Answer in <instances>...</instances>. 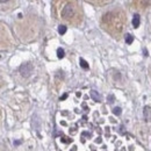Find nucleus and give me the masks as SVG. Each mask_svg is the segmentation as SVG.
Wrapping results in <instances>:
<instances>
[{
	"label": "nucleus",
	"instance_id": "9",
	"mask_svg": "<svg viewBox=\"0 0 151 151\" xmlns=\"http://www.w3.org/2000/svg\"><path fill=\"white\" fill-rule=\"evenodd\" d=\"M144 116L148 122H150V106H145L144 107Z\"/></svg>",
	"mask_w": 151,
	"mask_h": 151
},
{
	"label": "nucleus",
	"instance_id": "6",
	"mask_svg": "<svg viewBox=\"0 0 151 151\" xmlns=\"http://www.w3.org/2000/svg\"><path fill=\"white\" fill-rule=\"evenodd\" d=\"M86 3H90L94 6H106L109 3H112L113 0H85Z\"/></svg>",
	"mask_w": 151,
	"mask_h": 151
},
{
	"label": "nucleus",
	"instance_id": "15",
	"mask_svg": "<svg viewBox=\"0 0 151 151\" xmlns=\"http://www.w3.org/2000/svg\"><path fill=\"white\" fill-rule=\"evenodd\" d=\"M60 141L63 143H70V142H72V138H69V137H65V136H63V137L60 138Z\"/></svg>",
	"mask_w": 151,
	"mask_h": 151
},
{
	"label": "nucleus",
	"instance_id": "7",
	"mask_svg": "<svg viewBox=\"0 0 151 151\" xmlns=\"http://www.w3.org/2000/svg\"><path fill=\"white\" fill-rule=\"evenodd\" d=\"M90 94H91V98H92V99H93L95 102H100V101H101V96H100V94L98 93L96 91H91Z\"/></svg>",
	"mask_w": 151,
	"mask_h": 151
},
{
	"label": "nucleus",
	"instance_id": "20",
	"mask_svg": "<svg viewBox=\"0 0 151 151\" xmlns=\"http://www.w3.org/2000/svg\"><path fill=\"white\" fill-rule=\"evenodd\" d=\"M101 142H102L101 137H98V138H96V140H95V143H101Z\"/></svg>",
	"mask_w": 151,
	"mask_h": 151
},
{
	"label": "nucleus",
	"instance_id": "16",
	"mask_svg": "<svg viewBox=\"0 0 151 151\" xmlns=\"http://www.w3.org/2000/svg\"><path fill=\"white\" fill-rule=\"evenodd\" d=\"M12 3V0H0V5L4 6L6 5V4H11Z\"/></svg>",
	"mask_w": 151,
	"mask_h": 151
},
{
	"label": "nucleus",
	"instance_id": "1",
	"mask_svg": "<svg viewBox=\"0 0 151 151\" xmlns=\"http://www.w3.org/2000/svg\"><path fill=\"white\" fill-rule=\"evenodd\" d=\"M51 14L56 20L72 26H79L84 19L82 9L77 0H52Z\"/></svg>",
	"mask_w": 151,
	"mask_h": 151
},
{
	"label": "nucleus",
	"instance_id": "5",
	"mask_svg": "<svg viewBox=\"0 0 151 151\" xmlns=\"http://www.w3.org/2000/svg\"><path fill=\"white\" fill-rule=\"evenodd\" d=\"M135 8L140 12H144L150 6V0H134Z\"/></svg>",
	"mask_w": 151,
	"mask_h": 151
},
{
	"label": "nucleus",
	"instance_id": "8",
	"mask_svg": "<svg viewBox=\"0 0 151 151\" xmlns=\"http://www.w3.org/2000/svg\"><path fill=\"white\" fill-rule=\"evenodd\" d=\"M132 27L134 28L140 27V15H138V14H135L134 15V19H132Z\"/></svg>",
	"mask_w": 151,
	"mask_h": 151
},
{
	"label": "nucleus",
	"instance_id": "3",
	"mask_svg": "<svg viewBox=\"0 0 151 151\" xmlns=\"http://www.w3.org/2000/svg\"><path fill=\"white\" fill-rule=\"evenodd\" d=\"M14 40L9 28L0 22V49H8L13 45Z\"/></svg>",
	"mask_w": 151,
	"mask_h": 151
},
{
	"label": "nucleus",
	"instance_id": "22",
	"mask_svg": "<svg viewBox=\"0 0 151 151\" xmlns=\"http://www.w3.org/2000/svg\"><path fill=\"white\" fill-rule=\"evenodd\" d=\"M20 143H21V142H20V141H16V142H14V144H15V145H19Z\"/></svg>",
	"mask_w": 151,
	"mask_h": 151
},
{
	"label": "nucleus",
	"instance_id": "11",
	"mask_svg": "<svg viewBox=\"0 0 151 151\" xmlns=\"http://www.w3.org/2000/svg\"><path fill=\"white\" fill-rule=\"evenodd\" d=\"M58 33H59L60 35H64V34L66 33V26L65 25H60L59 27H58Z\"/></svg>",
	"mask_w": 151,
	"mask_h": 151
},
{
	"label": "nucleus",
	"instance_id": "2",
	"mask_svg": "<svg viewBox=\"0 0 151 151\" xmlns=\"http://www.w3.org/2000/svg\"><path fill=\"white\" fill-rule=\"evenodd\" d=\"M102 29L114 39H121L127 28V15L121 8H114L106 12L100 21Z\"/></svg>",
	"mask_w": 151,
	"mask_h": 151
},
{
	"label": "nucleus",
	"instance_id": "17",
	"mask_svg": "<svg viewBox=\"0 0 151 151\" xmlns=\"http://www.w3.org/2000/svg\"><path fill=\"white\" fill-rule=\"evenodd\" d=\"M108 102H109V104H113V102H114V95L110 94V95L108 96Z\"/></svg>",
	"mask_w": 151,
	"mask_h": 151
},
{
	"label": "nucleus",
	"instance_id": "23",
	"mask_svg": "<svg viewBox=\"0 0 151 151\" xmlns=\"http://www.w3.org/2000/svg\"><path fill=\"white\" fill-rule=\"evenodd\" d=\"M92 151H95V150H94V149H93V150H92Z\"/></svg>",
	"mask_w": 151,
	"mask_h": 151
},
{
	"label": "nucleus",
	"instance_id": "14",
	"mask_svg": "<svg viewBox=\"0 0 151 151\" xmlns=\"http://www.w3.org/2000/svg\"><path fill=\"white\" fill-rule=\"evenodd\" d=\"M113 114L114 115H121V108L120 107H115V108H113Z\"/></svg>",
	"mask_w": 151,
	"mask_h": 151
},
{
	"label": "nucleus",
	"instance_id": "21",
	"mask_svg": "<svg viewBox=\"0 0 151 151\" xmlns=\"http://www.w3.org/2000/svg\"><path fill=\"white\" fill-rule=\"evenodd\" d=\"M71 151H77V146H76V145H74V146H72Z\"/></svg>",
	"mask_w": 151,
	"mask_h": 151
},
{
	"label": "nucleus",
	"instance_id": "19",
	"mask_svg": "<svg viewBox=\"0 0 151 151\" xmlns=\"http://www.w3.org/2000/svg\"><path fill=\"white\" fill-rule=\"evenodd\" d=\"M66 98H68V94H63V96H60V100H65L66 99Z\"/></svg>",
	"mask_w": 151,
	"mask_h": 151
},
{
	"label": "nucleus",
	"instance_id": "10",
	"mask_svg": "<svg viewBox=\"0 0 151 151\" xmlns=\"http://www.w3.org/2000/svg\"><path fill=\"white\" fill-rule=\"evenodd\" d=\"M79 64H80V66H81L84 70H88V68H90L88 63L86 62L85 59H82V58H80V59H79Z\"/></svg>",
	"mask_w": 151,
	"mask_h": 151
},
{
	"label": "nucleus",
	"instance_id": "4",
	"mask_svg": "<svg viewBox=\"0 0 151 151\" xmlns=\"http://www.w3.org/2000/svg\"><path fill=\"white\" fill-rule=\"evenodd\" d=\"M34 71V66L31 63H25V64H22L21 66H20V73H21L22 77H25V78H28L31 76V73H33Z\"/></svg>",
	"mask_w": 151,
	"mask_h": 151
},
{
	"label": "nucleus",
	"instance_id": "18",
	"mask_svg": "<svg viewBox=\"0 0 151 151\" xmlns=\"http://www.w3.org/2000/svg\"><path fill=\"white\" fill-rule=\"evenodd\" d=\"M119 131H120V134L123 135L124 132H126V131H124V126H120V130H119Z\"/></svg>",
	"mask_w": 151,
	"mask_h": 151
},
{
	"label": "nucleus",
	"instance_id": "13",
	"mask_svg": "<svg viewBox=\"0 0 151 151\" xmlns=\"http://www.w3.org/2000/svg\"><path fill=\"white\" fill-rule=\"evenodd\" d=\"M64 56H65V51H64L62 48H59V49L57 50V57L58 58H63Z\"/></svg>",
	"mask_w": 151,
	"mask_h": 151
},
{
	"label": "nucleus",
	"instance_id": "12",
	"mask_svg": "<svg viewBox=\"0 0 151 151\" xmlns=\"http://www.w3.org/2000/svg\"><path fill=\"white\" fill-rule=\"evenodd\" d=\"M126 42L128 44H131L132 42H134V36L131 35V34H127V36H126Z\"/></svg>",
	"mask_w": 151,
	"mask_h": 151
}]
</instances>
